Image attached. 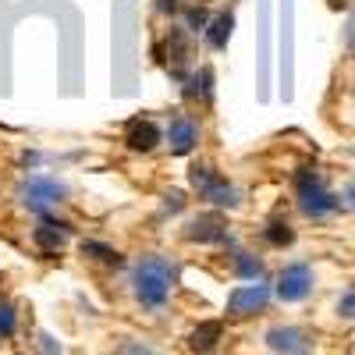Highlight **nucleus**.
<instances>
[{"label": "nucleus", "instance_id": "nucleus-1", "mask_svg": "<svg viewBox=\"0 0 355 355\" xmlns=\"http://www.w3.org/2000/svg\"><path fill=\"white\" fill-rule=\"evenodd\" d=\"M178 288V263L164 252H146L132 266V295L146 313H164Z\"/></svg>", "mask_w": 355, "mask_h": 355}, {"label": "nucleus", "instance_id": "nucleus-2", "mask_svg": "<svg viewBox=\"0 0 355 355\" xmlns=\"http://www.w3.org/2000/svg\"><path fill=\"white\" fill-rule=\"evenodd\" d=\"M295 196H299V210L309 220H323L341 210V196H334L323 182V174L316 167H302L295 174Z\"/></svg>", "mask_w": 355, "mask_h": 355}, {"label": "nucleus", "instance_id": "nucleus-3", "mask_svg": "<svg viewBox=\"0 0 355 355\" xmlns=\"http://www.w3.org/2000/svg\"><path fill=\"white\" fill-rule=\"evenodd\" d=\"M189 182L199 192V199H206L210 206H220V210H234L242 202V192L234 189L220 171H214L210 164H192L189 167Z\"/></svg>", "mask_w": 355, "mask_h": 355}, {"label": "nucleus", "instance_id": "nucleus-4", "mask_svg": "<svg viewBox=\"0 0 355 355\" xmlns=\"http://www.w3.org/2000/svg\"><path fill=\"white\" fill-rule=\"evenodd\" d=\"M18 199L25 210H33L36 217L50 214L53 206H61L68 199V185L64 182H57V178L50 174H28L25 182L18 185Z\"/></svg>", "mask_w": 355, "mask_h": 355}, {"label": "nucleus", "instance_id": "nucleus-5", "mask_svg": "<svg viewBox=\"0 0 355 355\" xmlns=\"http://www.w3.org/2000/svg\"><path fill=\"white\" fill-rule=\"evenodd\" d=\"M266 302H270V284H263V281L239 284L227 295V320H249V316L263 313Z\"/></svg>", "mask_w": 355, "mask_h": 355}, {"label": "nucleus", "instance_id": "nucleus-6", "mask_svg": "<svg viewBox=\"0 0 355 355\" xmlns=\"http://www.w3.org/2000/svg\"><path fill=\"white\" fill-rule=\"evenodd\" d=\"M313 266L309 263H288L284 270L277 274V284H274V295L281 302H302L309 299L313 291Z\"/></svg>", "mask_w": 355, "mask_h": 355}, {"label": "nucleus", "instance_id": "nucleus-7", "mask_svg": "<svg viewBox=\"0 0 355 355\" xmlns=\"http://www.w3.org/2000/svg\"><path fill=\"white\" fill-rule=\"evenodd\" d=\"M266 345L277 355H309L316 348L313 334L306 327H291V323H277V327L266 331Z\"/></svg>", "mask_w": 355, "mask_h": 355}, {"label": "nucleus", "instance_id": "nucleus-8", "mask_svg": "<svg viewBox=\"0 0 355 355\" xmlns=\"http://www.w3.org/2000/svg\"><path fill=\"white\" fill-rule=\"evenodd\" d=\"M185 239L199 245H234L227 234V220L220 214H199L185 224Z\"/></svg>", "mask_w": 355, "mask_h": 355}, {"label": "nucleus", "instance_id": "nucleus-9", "mask_svg": "<svg viewBox=\"0 0 355 355\" xmlns=\"http://www.w3.org/2000/svg\"><path fill=\"white\" fill-rule=\"evenodd\" d=\"M71 224L68 220H57L53 214H43L40 217V227L33 231V242H36V249L40 252H46V256H57L64 245H68V239H71Z\"/></svg>", "mask_w": 355, "mask_h": 355}, {"label": "nucleus", "instance_id": "nucleus-10", "mask_svg": "<svg viewBox=\"0 0 355 355\" xmlns=\"http://www.w3.org/2000/svg\"><path fill=\"white\" fill-rule=\"evenodd\" d=\"M164 142H167V150L174 157H189L196 146H199V125L192 121L189 114H174L167 132H164Z\"/></svg>", "mask_w": 355, "mask_h": 355}, {"label": "nucleus", "instance_id": "nucleus-11", "mask_svg": "<svg viewBox=\"0 0 355 355\" xmlns=\"http://www.w3.org/2000/svg\"><path fill=\"white\" fill-rule=\"evenodd\" d=\"M160 142H164V132L153 117H132L125 125V146L132 153H153Z\"/></svg>", "mask_w": 355, "mask_h": 355}, {"label": "nucleus", "instance_id": "nucleus-12", "mask_svg": "<svg viewBox=\"0 0 355 355\" xmlns=\"http://www.w3.org/2000/svg\"><path fill=\"white\" fill-rule=\"evenodd\" d=\"M220 338H224V323L220 320H202L199 327H192L189 331V352H196V355H206V352H214L217 345H220Z\"/></svg>", "mask_w": 355, "mask_h": 355}, {"label": "nucleus", "instance_id": "nucleus-13", "mask_svg": "<svg viewBox=\"0 0 355 355\" xmlns=\"http://www.w3.org/2000/svg\"><path fill=\"white\" fill-rule=\"evenodd\" d=\"M185 100H189V103H196V100L210 103V100H214V71H210V68H199V71L185 82Z\"/></svg>", "mask_w": 355, "mask_h": 355}, {"label": "nucleus", "instance_id": "nucleus-14", "mask_svg": "<svg viewBox=\"0 0 355 355\" xmlns=\"http://www.w3.org/2000/svg\"><path fill=\"white\" fill-rule=\"evenodd\" d=\"M231 28H234V15L231 11H220L217 18H210V25H206V43H210L214 50H224L227 40H231Z\"/></svg>", "mask_w": 355, "mask_h": 355}, {"label": "nucleus", "instance_id": "nucleus-15", "mask_svg": "<svg viewBox=\"0 0 355 355\" xmlns=\"http://www.w3.org/2000/svg\"><path fill=\"white\" fill-rule=\"evenodd\" d=\"M263 239H266V245L284 249V245H291V242H295V231H291V224H288L284 217H274V220H266Z\"/></svg>", "mask_w": 355, "mask_h": 355}, {"label": "nucleus", "instance_id": "nucleus-16", "mask_svg": "<svg viewBox=\"0 0 355 355\" xmlns=\"http://www.w3.org/2000/svg\"><path fill=\"white\" fill-rule=\"evenodd\" d=\"M82 256L93 259V263H107V266L121 263V252H117L114 245H107V242H96V239H85L82 242Z\"/></svg>", "mask_w": 355, "mask_h": 355}, {"label": "nucleus", "instance_id": "nucleus-17", "mask_svg": "<svg viewBox=\"0 0 355 355\" xmlns=\"http://www.w3.org/2000/svg\"><path fill=\"white\" fill-rule=\"evenodd\" d=\"M231 263H234V274H239L242 281H259V274H263V259L259 256H252V252H234L231 256Z\"/></svg>", "mask_w": 355, "mask_h": 355}, {"label": "nucleus", "instance_id": "nucleus-18", "mask_svg": "<svg viewBox=\"0 0 355 355\" xmlns=\"http://www.w3.org/2000/svg\"><path fill=\"white\" fill-rule=\"evenodd\" d=\"M15 331H18V309L8 299H0V341H8Z\"/></svg>", "mask_w": 355, "mask_h": 355}, {"label": "nucleus", "instance_id": "nucleus-19", "mask_svg": "<svg viewBox=\"0 0 355 355\" xmlns=\"http://www.w3.org/2000/svg\"><path fill=\"white\" fill-rule=\"evenodd\" d=\"M206 25H210V15H206L202 8H189L185 11V28L189 33H206Z\"/></svg>", "mask_w": 355, "mask_h": 355}, {"label": "nucleus", "instance_id": "nucleus-20", "mask_svg": "<svg viewBox=\"0 0 355 355\" xmlns=\"http://www.w3.org/2000/svg\"><path fill=\"white\" fill-rule=\"evenodd\" d=\"M117 355H157L146 341H139V338H125L121 345H117Z\"/></svg>", "mask_w": 355, "mask_h": 355}, {"label": "nucleus", "instance_id": "nucleus-21", "mask_svg": "<svg viewBox=\"0 0 355 355\" xmlns=\"http://www.w3.org/2000/svg\"><path fill=\"white\" fill-rule=\"evenodd\" d=\"M338 316L341 320H355V288H348L338 299Z\"/></svg>", "mask_w": 355, "mask_h": 355}, {"label": "nucleus", "instance_id": "nucleus-22", "mask_svg": "<svg viewBox=\"0 0 355 355\" xmlns=\"http://www.w3.org/2000/svg\"><path fill=\"white\" fill-rule=\"evenodd\" d=\"M164 206H167V210L171 214H178V210H182V206H185V192H164Z\"/></svg>", "mask_w": 355, "mask_h": 355}, {"label": "nucleus", "instance_id": "nucleus-23", "mask_svg": "<svg viewBox=\"0 0 355 355\" xmlns=\"http://www.w3.org/2000/svg\"><path fill=\"white\" fill-rule=\"evenodd\" d=\"M157 8H160L164 15H174V11H178V0H160V4H157Z\"/></svg>", "mask_w": 355, "mask_h": 355}, {"label": "nucleus", "instance_id": "nucleus-24", "mask_svg": "<svg viewBox=\"0 0 355 355\" xmlns=\"http://www.w3.org/2000/svg\"><path fill=\"white\" fill-rule=\"evenodd\" d=\"M341 202H348V206H352V210H355V182H352V185L345 189V199H341Z\"/></svg>", "mask_w": 355, "mask_h": 355}, {"label": "nucleus", "instance_id": "nucleus-25", "mask_svg": "<svg viewBox=\"0 0 355 355\" xmlns=\"http://www.w3.org/2000/svg\"><path fill=\"white\" fill-rule=\"evenodd\" d=\"M348 43L355 46V15H352V25H348Z\"/></svg>", "mask_w": 355, "mask_h": 355}, {"label": "nucleus", "instance_id": "nucleus-26", "mask_svg": "<svg viewBox=\"0 0 355 355\" xmlns=\"http://www.w3.org/2000/svg\"><path fill=\"white\" fill-rule=\"evenodd\" d=\"M348 4V0H331V8H345Z\"/></svg>", "mask_w": 355, "mask_h": 355}]
</instances>
